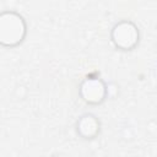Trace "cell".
<instances>
[{
    "mask_svg": "<svg viewBox=\"0 0 157 157\" xmlns=\"http://www.w3.org/2000/svg\"><path fill=\"white\" fill-rule=\"evenodd\" d=\"M110 40L117 49L130 52L135 49L140 42L139 27L130 20L118 21L110 29Z\"/></svg>",
    "mask_w": 157,
    "mask_h": 157,
    "instance_id": "2",
    "label": "cell"
},
{
    "mask_svg": "<svg viewBox=\"0 0 157 157\" xmlns=\"http://www.w3.org/2000/svg\"><path fill=\"white\" fill-rule=\"evenodd\" d=\"M78 94L86 104L99 105L107 99L109 92L107 83L102 78L96 76H88L83 78L80 83Z\"/></svg>",
    "mask_w": 157,
    "mask_h": 157,
    "instance_id": "3",
    "label": "cell"
},
{
    "mask_svg": "<svg viewBox=\"0 0 157 157\" xmlns=\"http://www.w3.org/2000/svg\"><path fill=\"white\" fill-rule=\"evenodd\" d=\"M27 36L25 17L13 10H5L0 13V44L5 48L18 47Z\"/></svg>",
    "mask_w": 157,
    "mask_h": 157,
    "instance_id": "1",
    "label": "cell"
},
{
    "mask_svg": "<svg viewBox=\"0 0 157 157\" xmlns=\"http://www.w3.org/2000/svg\"><path fill=\"white\" fill-rule=\"evenodd\" d=\"M76 132L83 140H93L101 132V121L92 113L82 114L76 121Z\"/></svg>",
    "mask_w": 157,
    "mask_h": 157,
    "instance_id": "4",
    "label": "cell"
}]
</instances>
